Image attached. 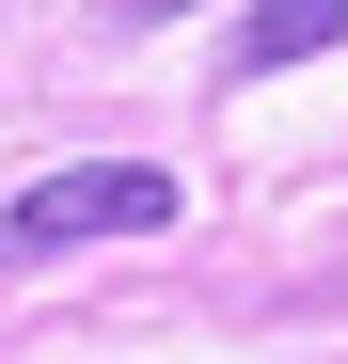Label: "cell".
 Instances as JSON below:
<instances>
[{
  "mask_svg": "<svg viewBox=\"0 0 348 364\" xmlns=\"http://www.w3.org/2000/svg\"><path fill=\"white\" fill-rule=\"evenodd\" d=\"M174 222V174L158 159H80V174H48V191H16L0 206V254H64V237H158Z\"/></svg>",
  "mask_w": 348,
  "mask_h": 364,
  "instance_id": "6da1fadb",
  "label": "cell"
},
{
  "mask_svg": "<svg viewBox=\"0 0 348 364\" xmlns=\"http://www.w3.org/2000/svg\"><path fill=\"white\" fill-rule=\"evenodd\" d=\"M317 48H348V0H254V32H238V64H317Z\"/></svg>",
  "mask_w": 348,
  "mask_h": 364,
  "instance_id": "7a4b0ae2",
  "label": "cell"
},
{
  "mask_svg": "<svg viewBox=\"0 0 348 364\" xmlns=\"http://www.w3.org/2000/svg\"><path fill=\"white\" fill-rule=\"evenodd\" d=\"M95 16H206V0H95Z\"/></svg>",
  "mask_w": 348,
  "mask_h": 364,
  "instance_id": "3957f363",
  "label": "cell"
}]
</instances>
